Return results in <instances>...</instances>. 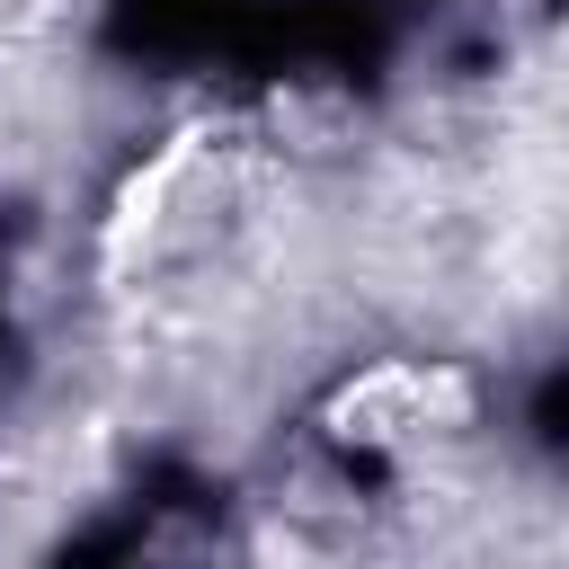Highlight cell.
<instances>
[{"label": "cell", "instance_id": "obj_1", "mask_svg": "<svg viewBox=\"0 0 569 569\" xmlns=\"http://www.w3.org/2000/svg\"><path fill=\"white\" fill-rule=\"evenodd\" d=\"M436 409L453 418V409H462V382H453V373H427V365H382V373H365V382L338 400L347 436H400V427H427Z\"/></svg>", "mask_w": 569, "mask_h": 569}]
</instances>
